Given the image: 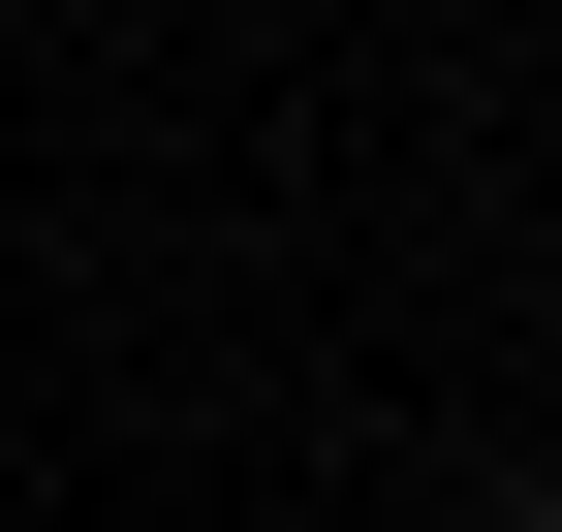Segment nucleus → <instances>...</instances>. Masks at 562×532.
I'll return each mask as SVG.
<instances>
[{"instance_id": "nucleus-1", "label": "nucleus", "mask_w": 562, "mask_h": 532, "mask_svg": "<svg viewBox=\"0 0 562 532\" xmlns=\"http://www.w3.org/2000/svg\"><path fill=\"white\" fill-rule=\"evenodd\" d=\"M501 532H562V470H501Z\"/></svg>"}]
</instances>
